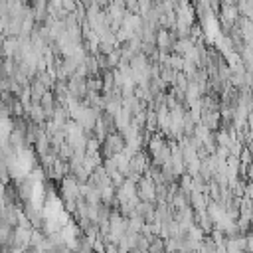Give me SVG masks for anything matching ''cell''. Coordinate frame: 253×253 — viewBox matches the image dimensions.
Returning <instances> with one entry per match:
<instances>
[{
	"label": "cell",
	"instance_id": "6da1fadb",
	"mask_svg": "<svg viewBox=\"0 0 253 253\" xmlns=\"http://www.w3.org/2000/svg\"><path fill=\"white\" fill-rule=\"evenodd\" d=\"M138 196L142 198V202H150L156 198V192H154V184L150 180H142L138 184Z\"/></svg>",
	"mask_w": 253,
	"mask_h": 253
},
{
	"label": "cell",
	"instance_id": "7a4b0ae2",
	"mask_svg": "<svg viewBox=\"0 0 253 253\" xmlns=\"http://www.w3.org/2000/svg\"><path fill=\"white\" fill-rule=\"evenodd\" d=\"M245 196H247V200H251V202H253V182L247 186V192H245Z\"/></svg>",
	"mask_w": 253,
	"mask_h": 253
},
{
	"label": "cell",
	"instance_id": "3957f363",
	"mask_svg": "<svg viewBox=\"0 0 253 253\" xmlns=\"http://www.w3.org/2000/svg\"><path fill=\"white\" fill-rule=\"evenodd\" d=\"M251 233H253V227H251Z\"/></svg>",
	"mask_w": 253,
	"mask_h": 253
}]
</instances>
